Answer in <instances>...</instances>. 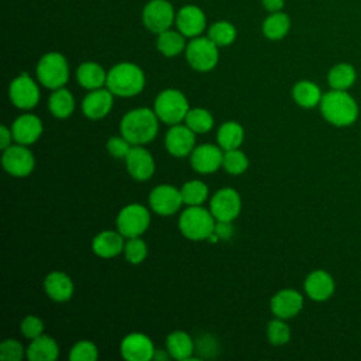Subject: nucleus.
<instances>
[{"label": "nucleus", "instance_id": "f257e3e1", "mask_svg": "<svg viewBox=\"0 0 361 361\" xmlns=\"http://www.w3.org/2000/svg\"><path fill=\"white\" fill-rule=\"evenodd\" d=\"M319 106L324 120L334 127H348L358 118V104L347 90H329Z\"/></svg>", "mask_w": 361, "mask_h": 361}, {"label": "nucleus", "instance_id": "f03ea898", "mask_svg": "<svg viewBox=\"0 0 361 361\" xmlns=\"http://www.w3.org/2000/svg\"><path fill=\"white\" fill-rule=\"evenodd\" d=\"M158 120L155 111L149 109H134L121 118L120 133L133 145H142L155 138L158 133Z\"/></svg>", "mask_w": 361, "mask_h": 361}, {"label": "nucleus", "instance_id": "7ed1b4c3", "mask_svg": "<svg viewBox=\"0 0 361 361\" xmlns=\"http://www.w3.org/2000/svg\"><path fill=\"white\" fill-rule=\"evenodd\" d=\"M107 89L114 96L131 97L142 92L145 75L142 69L133 62H120L107 72Z\"/></svg>", "mask_w": 361, "mask_h": 361}, {"label": "nucleus", "instance_id": "20e7f679", "mask_svg": "<svg viewBox=\"0 0 361 361\" xmlns=\"http://www.w3.org/2000/svg\"><path fill=\"white\" fill-rule=\"evenodd\" d=\"M214 217L210 210L203 209L202 206H188L179 217V230L180 233L193 241L207 240L214 231Z\"/></svg>", "mask_w": 361, "mask_h": 361}, {"label": "nucleus", "instance_id": "39448f33", "mask_svg": "<svg viewBox=\"0 0 361 361\" xmlns=\"http://www.w3.org/2000/svg\"><path fill=\"white\" fill-rule=\"evenodd\" d=\"M37 78L48 89H59L69 79V66L66 58L56 51L44 54L37 63Z\"/></svg>", "mask_w": 361, "mask_h": 361}, {"label": "nucleus", "instance_id": "423d86ee", "mask_svg": "<svg viewBox=\"0 0 361 361\" xmlns=\"http://www.w3.org/2000/svg\"><path fill=\"white\" fill-rule=\"evenodd\" d=\"M189 110V103L185 94L176 89L162 90L154 103V111L158 118L171 126L185 120Z\"/></svg>", "mask_w": 361, "mask_h": 361}, {"label": "nucleus", "instance_id": "0eeeda50", "mask_svg": "<svg viewBox=\"0 0 361 361\" xmlns=\"http://www.w3.org/2000/svg\"><path fill=\"white\" fill-rule=\"evenodd\" d=\"M186 61L197 72H209L219 62V47L206 35L190 38L185 49Z\"/></svg>", "mask_w": 361, "mask_h": 361}, {"label": "nucleus", "instance_id": "6e6552de", "mask_svg": "<svg viewBox=\"0 0 361 361\" xmlns=\"http://www.w3.org/2000/svg\"><path fill=\"white\" fill-rule=\"evenodd\" d=\"M176 11L168 0H149L141 11L144 27L152 34H161L175 24Z\"/></svg>", "mask_w": 361, "mask_h": 361}, {"label": "nucleus", "instance_id": "1a4fd4ad", "mask_svg": "<svg viewBox=\"0 0 361 361\" xmlns=\"http://www.w3.org/2000/svg\"><path fill=\"white\" fill-rule=\"evenodd\" d=\"M149 212L140 203L124 206L117 216V228L127 237H140L149 226Z\"/></svg>", "mask_w": 361, "mask_h": 361}, {"label": "nucleus", "instance_id": "9d476101", "mask_svg": "<svg viewBox=\"0 0 361 361\" xmlns=\"http://www.w3.org/2000/svg\"><path fill=\"white\" fill-rule=\"evenodd\" d=\"M8 96L16 107L30 110L35 107L39 100V89L34 79L24 72L10 83Z\"/></svg>", "mask_w": 361, "mask_h": 361}, {"label": "nucleus", "instance_id": "9b49d317", "mask_svg": "<svg viewBox=\"0 0 361 361\" xmlns=\"http://www.w3.org/2000/svg\"><path fill=\"white\" fill-rule=\"evenodd\" d=\"M34 155L23 144L10 145L3 149L1 165L4 171L13 176H27L34 169Z\"/></svg>", "mask_w": 361, "mask_h": 361}, {"label": "nucleus", "instance_id": "f8f14e48", "mask_svg": "<svg viewBox=\"0 0 361 361\" xmlns=\"http://www.w3.org/2000/svg\"><path fill=\"white\" fill-rule=\"evenodd\" d=\"M241 210V199L233 188H223L210 200V212L216 220L233 221Z\"/></svg>", "mask_w": 361, "mask_h": 361}, {"label": "nucleus", "instance_id": "ddd939ff", "mask_svg": "<svg viewBox=\"0 0 361 361\" xmlns=\"http://www.w3.org/2000/svg\"><path fill=\"white\" fill-rule=\"evenodd\" d=\"M175 25L186 38H195L206 30V14L196 4H185L176 11Z\"/></svg>", "mask_w": 361, "mask_h": 361}, {"label": "nucleus", "instance_id": "4468645a", "mask_svg": "<svg viewBox=\"0 0 361 361\" xmlns=\"http://www.w3.org/2000/svg\"><path fill=\"white\" fill-rule=\"evenodd\" d=\"M183 204L180 190L171 185H159L154 188L149 193V206L151 209L161 214L169 216L176 213Z\"/></svg>", "mask_w": 361, "mask_h": 361}, {"label": "nucleus", "instance_id": "2eb2a0df", "mask_svg": "<svg viewBox=\"0 0 361 361\" xmlns=\"http://www.w3.org/2000/svg\"><path fill=\"white\" fill-rule=\"evenodd\" d=\"M123 358L128 361H149L155 348L151 338L142 333H131L126 336L120 344Z\"/></svg>", "mask_w": 361, "mask_h": 361}, {"label": "nucleus", "instance_id": "dca6fc26", "mask_svg": "<svg viewBox=\"0 0 361 361\" xmlns=\"http://www.w3.org/2000/svg\"><path fill=\"white\" fill-rule=\"evenodd\" d=\"M223 157L224 152L220 147L202 144L190 152V164L199 173H213L223 165Z\"/></svg>", "mask_w": 361, "mask_h": 361}, {"label": "nucleus", "instance_id": "f3484780", "mask_svg": "<svg viewBox=\"0 0 361 361\" xmlns=\"http://www.w3.org/2000/svg\"><path fill=\"white\" fill-rule=\"evenodd\" d=\"M165 147L176 158L186 157L195 148V133L186 124H173L165 135Z\"/></svg>", "mask_w": 361, "mask_h": 361}, {"label": "nucleus", "instance_id": "a211bd4d", "mask_svg": "<svg viewBox=\"0 0 361 361\" xmlns=\"http://www.w3.org/2000/svg\"><path fill=\"white\" fill-rule=\"evenodd\" d=\"M126 165L128 173L135 179V180H147L154 175L155 171V162L152 155L142 147L134 145L131 147L130 152L127 154Z\"/></svg>", "mask_w": 361, "mask_h": 361}, {"label": "nucleus", "instance_id": "6ab92c4d", "mask_svg": "<svg viewBox=\"0 0 361 361\" xmlns=\"http://www.w3.org/2000/svg\"><path fill=\"white\" fill-rule=\"evenodd\" d=\"M334 279L333 276L323 269L312 271L305 279V292L306 295L316 302H324L334 293Z\"/></svg>", "mask_w": 361, "mask_h": 361}, {"label": "nucleus", "instance_id": "aec40b11", "mask_svg": "<svg viewBox=\"0 0 361 361\" xmlns=\"http://www.w3.org/2000/svg\"><path fill=\"white\" fill-rule=\"evenodd\" d=\"M303 307V296L293 289H282L271 299V310L279 319H290Z\"/></svg>", "mask_w": 361, "mask_h": 361}, {"label": "nucleus", "instance_id": "412c9836", "mask_svg": "<svg viewBox=\"0 0 361 361\" xmlns=\"http://www.w3.org/2000/svg\"><path fill=\"white\" fill-rule=\"evenodd\" d=\"M113 107V93L109 89H94L82 102V111L92 120L106 117Z\"/></svg>", "mask_w": 361, "mask_h": 361}, {"label": "nucleus", "instance_id": "4be33fe9", "mask_svg": "<svg viewBox=\"0 0 361 361\" xmlns=\"http://www.w3.org/2000/svg\"><path fill=\"white\" fill-rule=\"evenodd\" d=\"M13 138L23 145L35 142L42 133V123L34 114H23L11 126Z\"/></svg>", "mask_w": 361, "mask_h": 361}, {"label": "nucleus", "instance_id": "5701e85b", "mask_svg": "<svg viewBox=\"0 0 361 361\" xmlns=\"http://www.w3.org/2000/svg\"><path fill=\"white\" fill-rule=\"evenodd\" d=\"M123 234L118 231H102L99 233L92 241V250L97 257L102 258H113L118 255L124 250V240Z\"/></svg>", "mask_w": 361, "mask_h": 361}, {"label": "nucleus", "instance_id": "b1692460", "mask_svg": "<svg viewBox=\"0 0 361 361\" xmlns=\"http://www.w3.org/2000/svg\"><path fill=\"white\" fill-rule=\"evenodd\" d=\"M44 289L47 295L55 302H66L73 295L72 279L61 271H54L47 275L44 281Z\"/></svg>", "mask_w": 361, "mask_h": 361}, {"label": "nucleus", "instance_id": "393cba45", "mask_svg": "<svg viewBox=\"0 0 361 361\" xmlns=\"http://www.w3.org/2000/svg\"><path fill=\"white\" fill-rule=\"evenodd\" d=\"M76 79L78 83L89 90L100 89L103 85H106L107 80V72L97 63V62H83L79 65L76 71Z\"/></svg>", "mask_w": 361, "mask_h": 361}, {"label": "nucleus", "instance_id": "a878e982", "mask_svg": "<svg viewBox=\"0 0 361 361\" xmlns=\"http://www.w3.org/2000/svg\"><path fill=\"white\" fill-rule=\"evenodd\" d=\"M59 354L56 341L49 336H38L31 340L27 348V357L31 361H54Z\"/></svg>", "mask_w": 361, "mask_h": 361}, {"label": "nucleus", "instance_id": "bb28decb", "mask_svg": "<svg viewBox=\"0 0 361 361\" xmlns=\"http://www.w3.org/2000/svg\"><path fill=\"white\" fill-rule=\"evenodd\" d=\"M290 30V18L283 11L269 13L262 23V34L269 41H279L288 35Z\"/></svg>", "mask_w": 361, "mask_h": 361}, {"label": "nucleus", "instance_id": "cd10ccee", "mask_svg": "<svg viewBox=\"0 0 361 361\" xmlns=\"http://www.w3.org/2000/svg\"><path fill=\"white\" fill-rule=\"evenodd\" d=\"M186 37L178 30H166L157 35V49L168 58L176 56L186 49Z\"/></svg>", "mask_w": 361, "mask_h": 361}, {"label": "nucleus", "instance_id": "c85d7f7f", "mask_svg": "<svg viewBox=\"0 0 361 361\" xmlns=\"http://www.w3.org/2000/svg\"><path fill=\"white\" fill-rule=\"evenodd\" d=\"M357 79L355 68L351 63L340 62L330 68L327 73V83L331 89L336 90H347L350 89Z\"/></svg>", "mask_w": 361, "mask_h": 361}, {"label": "nucleus", "instance_id": "c756f323", "mask_svg": "<svg viewBox=\"0 0 361 361\" xmlns=\"http://www.w3.org/2000/svg\"><path fill=\"white\" fill-rule=\"evenodd\" d=\"M292 96L293 100L305 109H312L317 104H320L322 100V90L320 87L310 82V80H299L298 83H295L293 89H292Z\"/></svg>", "mask_w": 361, "mask_h": 361}, {"label": "nucleus", "instance_id": "7c9ffc66", "mask_svg": "<svg viewBox=\"0 0 361 361\" xmlns=\"http://www.w3.org/2000/svg\"><path fill=\"white\" fill-rule=\"evenodd\" d=\"M166 351L175 360H188L195 351V344L188 333L178 330L166 337Z\"/></svg>", "mask_w": 361, "mask_h": 361}, {"label": "nucleus", "instance_id": "2f4dec72", "mask_svg": "<svg viewBox=\"0 0 361 361\" xmlns=\"http://www.w3.org/2000/svg\"><path fill=\"white\" fill-rule=\"evenodd\" d=\"M48 106H49V111L52 113L54 117L66 118L73 113L75 100H73L72 93L68 89L59 87V89H55L52 92V94L49 96Z\"/></svg>", "mask_w": 361, "mask_h": 361}, {"label": "nucleus", "instance_id": "473e14b6", "mask_svg": "<svg viewBox=\"0 0 361 361\" xmlns=\"http://www.w3.org/2000/svg\"><path fill=\"white\" fill-rule=\"evenodd\" d=\"M244 140V130L235 121L223 123L217 131V142L219 147L224 151L235 149L241 145Z\"/></svg>", "mask_w": 361, "mask_h": 361}, {"label": "nucleus", "instance_id": "72a5a7b5", "mask_svg": "<svg viewBox=\"0 0 361 361\" xmlns=\"http://www.w3.org/2000/svg\"><path fill=\"white\" fill-rule=\"evenodd\" d=\"M207 37L220 48L231 45L237 38V28L227 20H219L207 28Z\"/></svg>", "mask_w": 361, "mask_h": 361}, {"label": "nucleus", "instance_id": "f704fd0d", "mask_svg": "<svg viewBox=\"0 0 361 361\" xmlns=\"http://www.w3.org/2000/svg\"><path fill=\"white\" fill-rule=\"evenodd\" d=\"M183 204L186 206H200L209 195L207 186L200 180H189L180 189Z\"/></svg>", "mask_w": 361, "mask_h": 361}, {"label": "nucleus", "instance_id": "c9c22d12", "mask_svg": "<svg viewBox=\"0 0 361 361\" xmlns=\"http://www.w3.org/2000/svg\"><path fill=\"white\" fill-rule=\"evenodd\" d=\"M185 124L193 133H207L213 127V116L206 109H190L185 117Z\"/></svg>", "mask_w": 361, "mask_h": 361}, {"label": "nucleus", "instance_id": "e433bc0d", "mask_svg": "<svg viewBox=\"0 0 361 361\" xmlns=\"http://www.w3.org/2000/svg\"><path fill=\"white\" fill-rule=\"evenodd\" d=\"M223 166L231 175H240L248 168V158L238 148L228 149L223 157Z\"/></svg>", "mask_w": 361, "mask_h": 361}, {"label": "nucleus", "instance_id": "4c0bfd02", "mask_svg": "<svg viewBox=\"0 0 361 361\" xmlns=\"http://www.w3.org/2000/svg\"><path fill=\"white\" fill-rule=\"evenodd\" d=\"M267 337L271 344L274 345H282L286 344L290 338V330L288 324L283 322V319H275L268 323L267 327Z\"/></svg>", "mask_w": 361, "mask_h": 361}, {"label": "nucleus", "instance_id": "58836bf2", "mask_svg": "<svg viewBox=\"0 0 361 361\" xmlns=\"http://www.w3.org/2000/svg\"><path fill=\"white\" fill-rule=\"evenodd\" d=\"M147 252H148L147 244L140 237L128 238V241L124 245L126 259L130 264H140V262H142L145 259V257H147Z\"/></svg>", "mask_w": 361, "mask_h": 361}, {"label": "nucleus", "instance_id": "ea45409f", "mask_svg": "<svg viewBox=\"0 0 361 361\" xmlns=\"http://www.w3.org/2000/svg\"><path fill=\"white\" fill-rule=\"evenodd\" d=\"M69 360L72 361H94L97 360V347L87 340L78 341L71 353H69Z\"/></svg>", "mask_w": 361, "mask_h": 361}, {"label": "nucleus", "instance_id": "a19ab883", "mask_svg": "<svg viewBox=\"0 0 361 361\" xmlns=\"http://www.w3.org/2000/svg\"><path fill=\"white\" fill-rule=\"evenodd\" d=\"M24 357L23 344L17 340L8 338L0 344V360L3 361H20Z\"/></svg>", "mask_w": 361, "mask_h": 361}, {"label": "nucleus", "instance_id": "79ce46f5", "mask_svg": "<svg viewBox=\"0 0 361 361\" xmlns=\"http://www.w3.org/2000/svg\"><path fill=\"white\" fill-rule=\"evenodd\" d=\"M20 330H21L24 337L32 340V338H35V337L42 334L44 323H42V320L39 317L28 314L27 317L23 319V322L20 324Z\"/></svg>", "mask_w": 361, "mask_h": 361}, {"label": "nucleus", "instance_id": "37998d69", "mask_svg": "<svg viewBox=\"0 0 361 361\" xmlns=\"http://www.w3.org/2000/svg\"><path fill=\"white\" fill-rule=\"evenodd\" d=\"M131 142H128L123 135L121 137H111L107 141V151L110 155L116 158H126L131 149Z\"/></svg>", "mask_w": 361, "mask_h": 361}, {"label": "nucleus", "instance_id": "c03bdc74", "mask_svg": "<svg viewBox=\"0 0 361 361\" xmlns=\"http://www.w3.org/2000/svg\"><path fill=\"white\" fill-rule=\"evenodd\" d=\"M233 224L231 221H221L217 220L216 226H214V234L219 237V240H230V237L233 235Z\"/></svg>", "mask_w": 361, "mask_h": 361}, {"label": "nucleus", "instance_id": "a18cd8bd", "mask_svg": "<svg viewBox=\"0 0 361 361\" xmlns=\"http://www.w3.org/2000/svg\"><path fill=\"white\" fill-rule=\"evenodd\" d=\"M262 7L268 11V13H276V11H282L283 6H285V0H261Z\"/></svg>", "mask_w": 361, "mask_h": 361}, {"label": "nucleus", "instance_id": "49530a36", "mask_svg": "<svg viewBox=\"0 0 361 361\" xmlns=\"http://www.w3.org/2000/svg\"><path fill=\"white\" fill-rule=\"evenodd\" d=\"M11 137H13V133L6 126H1L0 127V148L1 149H6L10 147Z\"/></svg>", "mask_w": 361, "mask_h": 361}, {"label": "nucleus", "instance_id": "de8ad7c7", "mask_svg": "<svg viewBox=\"0 0 361 361\" xmlns=\"http://www.w3.org/2000/svg\"><path fill=\"white\" fill-rule=\"evenodd\" d=\"M168 355H169V353H165L164 350H155V353H154V357H152V360H166L168 358Z\"/></svg>", "mask_w": 361, "mask_h": 361}]
</instances>
